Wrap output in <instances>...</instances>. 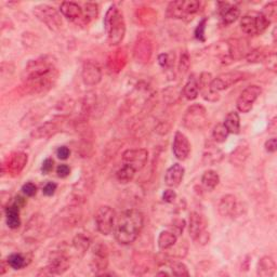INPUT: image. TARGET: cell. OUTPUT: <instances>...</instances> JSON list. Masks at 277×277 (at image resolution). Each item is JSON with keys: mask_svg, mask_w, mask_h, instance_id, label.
<instances>
[{"mask_svg": "<svg viewBox=\"0 0 277 277\" xmlns=\"http://www.w3.org/2000/svg\"><path fill=\"white\" fill-rule=\"evenodd\" d=\"M207 19H202L197 25L195 29V37L200 41H205V29H206Z\"/></svg>", "mask_w": 277, "mask_h": 277, "instance_id": "52", "label": "cell"}, {"mask_svg": "<svg viewBox=\"0 0 277 277\" xmlns=\"http://www.w3.org/2000/svg\"><path fill=\"white\" fill-rule=\"evenodd\" d=\"M158 63L163 68H170L174 64V55L171 53H162L158 55Z\"/></svg>", "mask_w": 277, "mask_h": 277, "instance_id": "49", "label": "cell"}, {"mask_svg": "<svg viewBox=\"0 0 277 277\" xmlns=\"http://www.w3.org/2000/svg\"><path fill=\"white\" fill-rule=\"evenodd\" d=\"M34 15L53 31H57L62 28L63 21L61 14L55 8L49 6V4L41 3L34 7Z\"/></svg>", "mask_w": 277, "mask_h": 277, "instance_id": "5", "label": "cell"}, {"mask_svg": "<svg viewBox=\"0 0 277 277\" xmlns=\"http://www.w3.org/2000/svg\"><path fill=\"white\" fill-rule=\"evenodd\" d=\"M171 271L174 276H190L188 266L183 262H173L171 264Z\"/></svg>", "mask_w": 277, "mask_h": 277, "instance_id": "50", "label": "cell"}, {"mask_svg": "<svg viewBox=\"0 0 277 277\" xmlns=\"http://www.w3.org/2000/svg\"><path fill=\"white\" fill-rule=\"evenodd\" d=\"M148 152L144 148L127 150L122 154V161L126 165H130L136 170H141L146 165Z\"/></svg>", "mask_w": 277, "mask_h": 277, "instance_id": "16", "label": "cell"}, {"mask_svg": "<svg viewBox=\"0 0 277 277\" xmlns=\"http://www.w3.org/2000/svg\"><path fill=\"white\" fill-rule=\"evenodd\" d=\"M116 214L113 208L110 206H101L94 215L95 225L98 231L103 235H110L114 231Z\"/></svg>", "mask_w": 277, "mask_h": 277, "instance_id": "8", "label": "cell"}, {"mask_svg": "<svg viewBox=\"0 0 277 277\" xmlns=\"http://www.w3.org/2000/svg\"><path fill=\"white\" fill-rule=\"evenodd\" d=\"M270 53H268L263 48H258V49H254L249 51L246 55V60L249 63H259V62H265L266 58L269 57Z\"/></svg>", "mask_w": 277, "mask_h": 277, "instance_id": "41", "label": "cell"}, {"mask_svg": "<svg viewBox=\"0 0 277 277\" xmlns=\"http://www.w3.org/2000/svg\"><path fill=\"white\" fill-rule=\"evenodd\" d=\"M261 13H262L264 17L270 21V22H272V21H275L276 15H277V1H272V2H269L268 4H265L263 8V11Z\"/></svg>", "mask_w": 277, "mask_h": 277, "instance_id": "46", "label": "cell"}, {"mask_svg": "<svg viewBox=\"0 0 277 277\" xmlns=\"http://www.w3.org/2000/svg\"><path fill=\"white\" fill-rule=\"evenodd\" d=\"M172 151L174 156L179 161H185L191 153V143L184 133L177 131L174 135Z\"/></svg>", "mask_w": 277, "mask_h": 277, "instance_id": "19", "label": "cell"}, {"mask_svg": "<svg viewBox=\"0 0 277 277\" xmlns=\"http://www.w3.org/2000/svg\"><path fill=\"white\" fill-rule=\"evenodd\" d=\"M212 79L214 78H212L210 73H202L199 78L197 79L198 90L201 93V97L208 101V102H217L220 99L219 93L211 88Z\"/></svg>", "mask_w": 277, "mask_h": 277, "instance_id": "17", "label": "cell"}, {"mask_svg": "<svg viewBox=\"0 0 277 277\" xmlns=\"http://www.w3.org/2000/svg\"><path fill=\"white\" fill-rule=\"evenodd\" d=\"M25 204H26V200L23 198V197H21V196H18L17 198H15L14 201H13V205L18 206L19 208H22Z\"/></svg>", "mask_w": 277, "mask_h": 277, "instance_id": "63", "label": "cell"}, {"mask_svg": "<svg viewBox=\"0 0 277 277\" xmlns=\"http://www.w3.org/2000/svg\"><path fill=\"white\" fill-rule=\"evenodd\" d=\"M250 155V150L248 144H241L238 145L235 150H234L230 156V163L234 166H241L245 162L247 161V158Z\"/></svg>", "mask_w": 277, "mask_h": 277, "instance_id": "28", "label": "cell"}, {"mask_svg": "<svg viewBox=\"0 0 277 277\" xmlns=\"http://www.w3.org/2000/svg\"><path fill=\"white\" fill-rule=\"evenodd\" d=\"M60 11L63 17L67 20L79 25H84L83 9L78 3L73 1H64L61 3Z\"/></svg>", "mask_w": 277, "mask_h": 277, "instance_id": "18", "label": "cell"}, {"mask_svg": "<svg viewBox=\"0 0 277 277\" xmlns=\"http://www.w3.org/2000/svg\"><path fill=\"white\" fill-rule=\"evenodd\" d=\"M136 18L141 25L150 26L157 21V13L153 8L142 7L138 8L136 11Z\"/></svg>", "mask_w": 277, "mask_h": 277, "instance_id": "25", "label": "cell"}, {"mask_svg": "<svg viewBox=\"0 0 277 277\" xmlns=\"http://www.w3.org/2000/svg\"><path fill=\"white\" fill-rule=\"evenodd\" d=\"M22 192L26 196L33 197L37 193V188H36V185L34 183L28 182V183H26L22 186Z\"/></svg>", "mask_w": 277, "mask_h": 277, "instance_id": "54", "label": "cell"}, {"mask_svg": "<svg viewBox=\"0 0 277 277\" xmlns=\"http://www.w3.org/2000/svg\"><path fill=\"white\" fill-rule=\"evenodd\" d=\"M136 172H137V170L135 168L131 167L130 165L125 164V166L120 168L118 171L116 172V178L120 183L126 184V183L131 182L133 178H135Z\"/></svg>", "mask_w": 277, "mask_h": 277, "instance_id": "36", "label": "cell"}, {"mask_svg": "<svg viewBox=\"0 0 277 277\" xmlns=\"http://www.w3.org/2000/svg\"><path fill=\"white\" fill-rule=\"evenodd\" d=\"M20 209L18 206L11 205L6 208V217H7V224L10 228L15 230L21 225V219H20Z\"/></svg>", "mask_w": 277, "mask_h": 277, "instance_id": "32", "label": "cell"}, {"mask_svg": "<svg viewBox=\"0 0 277 277\" xmlns=\"http://www.w3.org/2000/svg\"><path fill=\"white\" fill-rule=\"evenodd\" d=\"M264 147H265V151L266 152L275 153L276 150H277V140H276V138H269V140L265 142Z\"/></svg>", "mask_w": 277, "mask_h": 277, "instance_id": "58", "label": "cell"}, {"mask_svg": "<svg viewBox=\"0 0 277 277\" xmlns=\"http://www.w3.org/2000/svg\"><path fill=\"white\" fill-rule=\"evenodd\" d=\"M277 118L276 117H274L273 119L271 120V122H270V125H269V131L271 132V133H275L276 132V129H277Z\"/></svg>", "mask_w": 277, "mask_h": 277, "instance_id": "62", "label": "cell"}, {"mask_svg": "<svg viewBox=\"0 0 277 277\" xmlns=\"http://www.w3.org/2000/svg\"><path fill=\"white\" fill-rule=\"evenodd\" d=\"M99 15V6L94 2H88L83 7V23L89 24L92 20L97 19Z\"/></svg>", "mask_w": 277, "mask_h": 277, "instance_id": "40", "label": "cell"}, {"mask_svg": "<svg viewBox=\"0 0 277 277\" xmlns=\"http://www.w3.org/2000/svg\"><path fill=\"white\" fill-rule=\"evenodd\" d=\"M71 261L68 257L61 251H55L50 254L49 264L47 268L42 269L38 275H61L69 269Z\"/></svg>", "mask_w": 277, "mask_h": 277, "instance_id": "10", "label": "cell"}, {"mask_svg": "<svg viewBox=\"0 0 277 277\" xmlns=\"http://www.w3.org/2000/svg\"><path fill=\"white\" fill-rule=\"evenodd\" d=\"M261 93H262V88L257 86V84H252V86L247 87L237 99V110L241 111V113H249L252 109L253 103L257 101Z\"/></svg>", "mask_w": 277, "mask_h": 277, "instance_id": "13", "label": "cell"}, {"mask_svg": "<svg viewBox=\"0 0 277 277\" xmlns=\"http://www.w3.org/2000/svg\"><path fill=\"white\" fill-rule=\"evenodd\" d=\"M144 223V218L137 209L122 212L116 221L114 234L116 241L121 245H130L140 235Z\"/></svg>", "mask_w": 277, "mask_h": 277, "instance_id": "1", "label": "cell"}, {"mask_svg": "<svg viewBox=\"0 0 277 277\" xmlns=\"http://www.w3.org/2000/svg\"><path fill=\"white\" fill-rule=\"evenodd\" d=\"M191 66V58L188 52H183L182 55L180 56V61H179V73L181 75H185L186 73L189 72V68Z\"/></svg>", "mask_w": 277, "mask_h": 277, "instance_id": "48", "label": "cell"}, {"mask_svg": "<svg viewBox=\"0 0 277 277\" xmlns=\"http://www.w3.org/2000/svg\"><path fill=\"white\" fill-rule=\"evenodd\" d=\"M224 125L227 131L233 135H238L241 131V118L236 111H230L225 117Z\"/></svg>", "mask_w": 277, "mask_h": 277, "instance_id": "34", "label": "cell"}, {"mask_svg": "<svg viewBox=\"0 0 277 277\" xmlns=\"http://www.w3.org/2000/svg\"><path fill=\"white\" fill-rule=\"evenodd\" d=\"M246 77H247V74L239 72V71L223 73V74H220L219 76H217L216 78L212 79L211 88L217 92L222 91V90H225L227 88L234 86V84H236L237 83L244 81V79H246Z\"/></svg>", "mask_w": 277, "mask_h": 277, "instance_id": "11", "label": "cell"}, {"mask_svg": "<svg viewBox=\"0 0 277 277\" xmlns=\"http://www.w3.org/2000/svg\"><path fill=\"white\" fill-rule=\"evenodd\" d=\"M56 173L60 178H66L71 173V168H69L66 164H62L56 168Z\"/></svg>", "mask_w": 277, "mask_h": 277, "instance_id": "57", "label": "cell"}, {"mask_svg": "<svg viewBox=\"0 0 277 277\" xmlns=\"http://www.w3.org/2000/svg\"><path fill=\"white\" fill-rule=\"evenodd\" d=\"M57 131H60V125L55 120H50L47 121L45 124H42L41 126L37 127L35 130L31 131L30 137L36 140H39V138H47L53 135H55Z\"/></svg>", "mask_w": 277, "mask_h": 277, "instance_id": "24", "label": "cell"}, {"mask_svg": "<svg viewBox=\"0 0 277 277\" xmlns=\"http://www.w3.org/2000/svg\"><path fill=\"white\" fill-rule=\"evenodd\" d=\"M90 268L95 274H101L109 268V249L103 244H98L93 248Z\"/></svg>", "mask_w": 277, "mask_h": 277, "instance_id": "14", "label": "cell"}, {"mask_svg": "<svg viewBox=\"0 0 277 277\" xmlns=\"http://www.w3.org/2000/svg\"><path fill=\"white\" fill-rule=\"evenodd\" d=\"M177 199V193L173 190H166L163 194V200L168 204H172Z\"/></svg>", "mask_w": 277, "mask_h": 277, "instance_id": "55", "label": "cell"}, {"mask_svg": "<svg viewBox=\"0 0 277 277\" xmlns=\"http://www.w3.org/2000/svg\"><path fill=\"white\" fill-rule=\"evenodd\" d=\"M167 17L171 19H184L188 17L185 12V1L178 0L170 2L167 8Z\"/></svg>", "mask_w": 277, "mask_h": 277, "instance_id": "30", "label": "cell"}, {"mask_svg": "<svg viewBox=\"0 0 277 277\" xmlns=\"http://www.w3.org/2000/svg\"><path fill=\"white\" fill-rule=\"evenodd\" d=\"M7 263L10 268H12L13 270H22L23 268H25L26 264H28L26 259L20 253L10 254L7 259Z\"/></svg>", "mask_w": 277, "mask_h": 277, "instance_id": "42", "label": "cell"}, {"mask_svg": "<svg viewBox=\"0 0 277 277\" xmlns=\"http://www.w3.org/2000/svg\"><path fill=\"white\" fill-rule=\"evenodd\" d=\"M91 182H90L89 179L83 178L79 182L76 183V185L74 186V197L75 199L81 204L82 201L86 199V197L88 196V193L91 192Z\"/></svg>", "mask_w": 277, "mask_h": 277, "instance_id": "29", "label": "cell"}, {"mask_svg": "<svg viewBox=\"0 0 277 277\" xmlns=\"http://www.w3.org/2000/svg\"><path fill=\"white\" fill-rule=\"evenodd\" d=\"M228 135H230V132L227 131L226 127L223 124H218L212 130V138L217 143L225 142Z\"/></svg>", "mask_w": 277, "mask_h": 277, "instance_id": "44", "label": "cell"}, {"mask_svg": "<svg viewBox=\"0 0 277 277\" xmlns=\"http://www.w3.org/2000/svg\"><path fill=\"white\" fill-rule=\"evenodd\" d=\"M222 157H223V153L220 150H218V148H212V146H210L204 153V156H202V163L205 165H214L216 163H219Z\"/></svg>", "mask_w": 277, "mask_h": 277, "instance_id": "39", "label": "cell"}, {"mask_svg": "<svg viewBox=\"0 0 277 277\" xmlns=\"http://www.w3.org/2000/svg\"><path fill=\"white\" fill-rule=\"evenodd\" d=\"M218 211L224 218L237 216L239 212V204L236 197L231 194L223 196L218 205Z\"/></svg>", "mask_w": 277, "mask_h": 277, "instance_id": "20", "label": "cell"}, {"mask_svg": "<svg viewBox=\"0 0 277 277\" xmlns=\"http://www.w3.org/2000/svg\"><path fill=\"white\" fill-rule=\"evenodd\" d=\"M90 245H91V241H90V238L83 233L77 234V235L73 239L74 248H75L77 251L81 252L82 254H83L87 251L90 247Z\"/></svg>", "mask_w": 277, "mask_h": 277, "instance_id": "38", "label": "cell"}, {"mask_svg": "<svg viewBox=\"0 0 277 277\" xmlns=\"http://www.w3.org/2000/svg\"><path fill=\"white\" fill-rule=\"evenodd\" d=\"M153 40L147 34H140L133 47V57L138 63L146 64L151 61L153 55Z\"/></svg>", "mask_w": 277, "mask_h": 277, "instance_id": "9", "label": "cell"}, {"mask_svg": "<svg viewBox=\"0 0 277 277\" xmlns=\"http://www.w3.org/2000/svg\"><path fill=\"white\" fill-rule=\"evenodd\" d=\"M184 227H185V221L183 219H177L172 223V232L175 234V235L182 234Z\"/></svg>", "mask_w": 277, "mask_h": 277, "instance_id": "53", "label": "cell"}, {"mask_svg": "<svg viewBox=\"0 0 277 277\" xmlns=\"http://www.w3.org/2000/svg\"><path fill=\"white\" fill-rule=\"evenodd\" d=\"M58 78V71L55 69L52 73L48 74L46 76H42L36 79H31L28 82H23V84L21 86L20 90L23 94H40L46 93L50 89L55 87V84L57 82Z\"/></svg>", "mask_w": 277, "mask_h": 277, "instance_id": "4", "label": "cell"}, {"mask_svg": "<svg viewBox=\"0 0 277 277\" xmlns=\"http://www.w3.org/2000/svg\"><path fill=\"white\" fill-rule=\"evenodd\" d=\"M183 125L189 130H201L207 126V111L200 104L191 105L183 115Z\"/></svg>", "mask_w": 277, "mask_h": 277, "instance_id": "6", "label": "cell"}, {"mask_svg": "<svg viewBox=\"0 0 277 277\" xmlns=\"http://www.w3.org/2000/svg\"><path fill=\"white\" fill-rule=\"evenodd\" d=\"M82 78L84 84L87 86H95L102 79V69L99 63L94 61H86L83 65Z\"/></svg>", "mask_w": 277, "mask_h": 277, "instance_id": "15", "label": "cell"}, {"mask_svg": "<svg viewBox=\"0 0 277 277\" xmlns=\"http://www.w3.org/2000/svg\"><path fill=\"white\" fill-rule=\"evenodd\" d=\"M56 188H57L56 183H55V182H48L45 185V188H44V190H42V191H44V194L46 196H52L53 194L55 193Z\"/></svg>", "mask_w": 277, "mask_h": 277, "instance_id": "61", "label": "cell"}, {"mask_svg": "<svg viewBox=\"0 0 277 277\" xmlns=\"http://www.w3.org/2000/svg\"><path fill=\"white\" fill-rule=\"evenodd\" d=\"M276 272V263L274 259L269 255L261 258L258 268H257V274L261 277H272Z\"/></svg>", "mask_w": 277, "mask_h": 277, "instance_id": "26", "label": "cell"}, {"mask_svg": "<svg viewBox=\"0 0 277 277\" xmlns=\"http://www.w3.org/2000/svg\"><path fill=\"white\" fill-rule=\"evenodd\" d=\"M185 169L180 164H174L170 167L165 174V183L169 188H178L183 181Z\"/></svg>", "mask_w": 277, "mask_h": 277, "instance_id": "22", "label": "cell"}, {"mask_svg": "<svg viewBox=\"0 0 277 277\" xmlns=\"http://www.w3.org/2000/svg\"><path fill=\"white\" fill-rule=\"evenodd\" d=\"M71 155V151H69V148L67 146H60L56 150V156L57 158L62 159V161H65Z\"/></svg>", "mask_w": 277, "mask_h": 277, "instance_id": "59", "label": "cell"}, {"mask_svg": "<svg viewBox=\"0 0 277 277\" xmlns=\"http://www.w3.org/2000/svg\"><path fill=\"white\" fill-rule=\"evenodd\" d=\"M122 146V142L119 140H113L111 141L110 143H108V145L105 146V150H104V157L106 161H110V159L114 158L115 155L118 151L120 150V147Z\"/></svg>", "mask_w": 277, "mask_h": 277, "instance_id": "43", "label": "cell"}, {"mask_svg": "<svg viewBox=\"0 0 277 277\" xmlns=\"http://www.w3.org/2000/svg\"><path fill=\"white\" fill-rule=\"evenodd\" d=\"M157 275H165V276H169L168 273H166V272H159V273H157Z\"/></svg>", "mask_w": 277, "mask_h": 277, "instance_id": "64", "label": "cell"}, {"mask_svg": "<svg viewBox=\"0 0 277 277\" xmlns=\"http://www.w3.org/2000/svg\"><path fill=\"white\" fill-rule=\"evenodd\" d=\"M189 232L192 239L199 245H206L209 241V233L207 231V221L198 212H192L190 216Z\"/></svg>", "mask_w": 277, "mask_h": 277, "instance_id": "7", "label": "cell"}, {"mask_svg": "<svg viewBox=\"0 0 277 277\" xmlns=\"http://www.w3.org/2000/svg\"><path fill=\"white\" fill-rule=\"evenodd\" d=\"M28 161V154L23 152H15L10 154V156H8L6 162L2 165V174L7 171V173H9L11 177H18L23 171Z\"/></svg>", "mask_w": 277, "mask_h": 277, "instance_id": "12", "label": "cell"}, {"mask_svg": "<svg viewBox=\"0 0 277 277\" xmlns=\"http://www.w3.org/2000/svg\"><path fill=\"white\" fill-rule=\"evenodd\" d=\"M199 8L200 2L197 1V0H189V1H185V12L188 17L198 12Z\"/></svg>", "mask_w": 277, "mask_h": 277, "instance_id": "51", "label": "cell"}, {"mask_svg": "<svg viewBox=\"0 0 277 277\" xmlns=\"http://www.w3.org/2000/svg\"><path fill=\"white\" fill-rule=\"evenodd\" d=\"M182 93L184 97L190 101L195 100L197 97H198L199 90H198V83H197L196 78L194 77L191 78L190 81L185 83Z\"/></svg>", "mask_w": 277, "mask_h": 277, "instance_id": "37", "label": "cell"}, {"mask_svg": "<svg viewBox=\"0 0 277 277\" xmlns=\"http://www.w3.org/2000/svg\"><path fill=\"white\" fill-rule=\"evenodd\" d=\"M255 23H257V31L258 35H261L262 33L268 29L271 22L266 19L262 13H257L255 14Z\"/></svg>", "mask_w": 277, "mask_h": 277, "instance_id": "47", "label": "cell"}, {"mask_svg": "<svg viewBox=\"0 0 277 277\" xmlns=\"http://www.w3.org/2000/svg\"><path fill=\"white\" fill-rule=\"evenodd\" d=\"M255 14H246L242 18L241 28L245 34L250 35V36L258 35L257 23H255Z\"/></svg>", "mask_w": 277, "mask_h": 277, "instance_id": "33", "label": "cell"}, {"mask_svg": "<svg viewBox=\"0 0 277 277\" xmlns=\"http://www.w3.org/2000/svg\"><path fill=\"white\" fill-rule=\"evenodd\" d=\"M44 224L45 219L42 216L37 214L31 217L24 231V237L26 241L36 242L40 235L42 228H44Z\"/></svg>", "mask_w": 277, "mask_h": 277, "instance_id": "21", "label": "cell"}, {"mask_svg": "<svg viewBox=\"0 0 277 277\" xmlns=\"http://www.w3.org/2000/svg\"><path fill=\"white\" fill-rule=\"evenodd\" d=\"M44 115H45V111L41 108V106H37V108L31 109L28 113H26L23 118L21 119V122H20L21 127L24 128V129H26V128H29V127H33L40 120V118Z\"/></svg>", "mask_w": 277, "mask_h": 277, "instance_id": "27", "label": "cell"}, {"mask_svg": "<svg viewBox=\"0 0 277 277\" xmlns=\"http://www.w3.org/2000/svg\"><path fill=\"white\" fill-rule=\"evenodd\" d=\"M169 130H170V125L167 124L166 121L159 122V124L157 125V127L155 128V131L158 133V135H161V136L166 135V133L169 132Z\"/></svg>", "mask_w": 277, "mask_h": 277, "instance_id": "60", "label": "cell"}, {"mask_svg": "<svg viewBox=\"0 0 277 277\" xmlns=\"http://www.w3.org/2000/svg\"><path fill=\"white\" fill-rule=\"evenodd\" d=\"M239 15H241V11H239V9L235 6H231L221 14V17H222L223 22H224L225 24H232L239 18Z\"/></svg>", "mask_w": 277, "mask_h": 277, "instance_id": "45", "label": "cell"}, {"mask_svg": "<svg viewBox=\"0 0 277 277\" xmlns=\"http://www.w3.org/2000/svg\"><path fill=\"white\" fill-rule=\"evenodd\" d=\"M177 241L178 236L172 231H163L158 236V247L161 250L171 249Z\"/></svg>", "mask_w": 277, "mask_h": 277, "instance_id": "31", "label": "cell"}, {"mask_svg": "<svg viewBox=\"0 0 277 277\" xmlns=\"http://www.w3.org/2000/svg\"><path fill=\"white\" fill-rule=\"evenodd\" d=\"M128 55L125 49H117L108 58V67L114 73H119L126 66Z\"/></svg>", "mask_w": 277, "mask_h": 277, "instance_id": "23", "label": "cell"}, {"mask_svg": "<svg viewBox=\"0 0 277 277\" xmlns=\"http://www.w3.org/2000/svg\"><path fill=\"white\" fill-rule=\"evenodd\" d=\"M53 165H55V162H53L52 158H47L42 163V166H41V171L44 174H48L52 171L53 169Z\"/></svg>", "mask_w": 277, "mask_h": 277, "instance_id": "56", "label": "cell"}, {"mask_svg": "<svg viewBox=\"0 0 277 277\" xmlns=\"http://www.w3.org/2000/svg\"><path fill=\"white\" fill-rule=\"evenodd\" d=\"M219 182L220 177L215 170H207L201 177V183L207 191H214L218 186V184H219Z\"/></svg>", "mask_w": 277, "mask_h": 277, "instance_id": "35", "label": "cell"}, {"mask_svg": "<svg viewBox=\"0 0 277 277\" xmlns=\"http://www.w3.org/2000/svg\"><path fill=\"white\" fill-rule=\"evenodd\" d=\"M55 58L51 55L40 56L36 60H31L25 66L22 73V82H28L55 71Z\"/></svg>", "mask_w": 277, "mask_h": 277, "instance_id": "3", "label": "cell"}, {"mask_svg": "<svg viewBox=\"0 0 277 277\" xmlns=\"http://www.w3.org/2000/svg\"><path fill=\"white\" fill-rule=\"evenodd\" d=\"M104 28L111 46L119 45L124 40L126 35L124 14L115 4L111 6L106 11L104 18Z\"/></svg>", "mask_w": 277, "mask_h": 277, "instance_id": "2", "label": "cell"}]
</instances>
